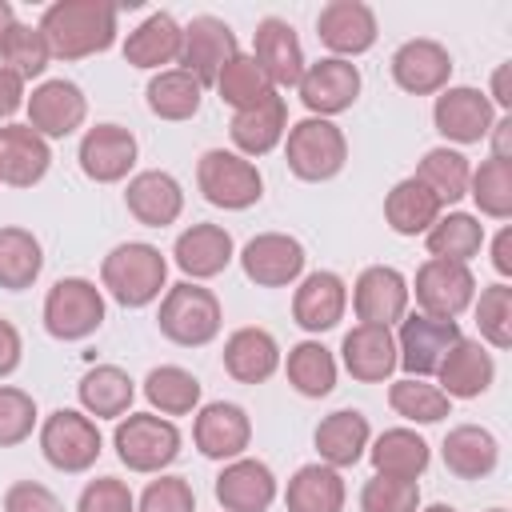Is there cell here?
Listing matches in <instances>:
<instances>
[{"mask_svg": "<svg viewBox=\"0 0 512 512\" xmlns=\"http://www.w3.org/2000/svg\"><path fill=\"white\" fill-rule=\"evenodd\" d=\"M116 16L112 0H56L40 16V32L56 60H84L108 52L116 44Z\"/></svg>", "mask_w": 512, "mask_h": 512, "instance_id": "cell-1", "label": "cell"}, {"mask_svg": "<svg viewBox=\"0 0 512 512\" xmlns=\"http://www.w3.org/2000/svg\"><path fill=\"white\" fill-rule=\"evenodd\" d=\"M100 288L120 308H148L168 292V260L148 240H124L100 260Z\"/></svg>", "mask_w": 512, "mask_h": 512, "instance_id": "cell-2", "label": "cell"}, {"mask_svg": "<svg viewBox=\"0 0 512 512\" xmlns=\"http://www.w3.org/2000/svg\"><path fill=\"white\" fill-rule=\"evenodd\" d=\"M156 328H160L164 340H172L180 348H204L220 336L224 308H220L212 288H204L196 280H180L160 296Z\"/></svg>", "mask_w": 512, "mask_h": 512, "instance_id": "cell-3", "label": "cell"}, {"mask_svg": "<svg viewBox=\"0 0 512 512\" xmlns=\"http://www.w3.org/2000/svg\"><path fill=\"white\" fill-rule=\"evenodd\" d=\"M180 444H184L180 428L156 412H128L116 420V432H112L116 460L140 476H160L168 464H176Z\"/></svg>", "mask_w": 512, "mask_h": 512, "instance_id": "cell-4", "label": "cell"}, {"mask_svg": "<svg viewBox=\"0 0 512 512\" xmlns=\"http://www.w3.org/2000/svg\"><path fill=\"white\" fill-rule=\"evenodd\" d=\"M284 160L296 180L324 184L344 172L348 164V140L332 120L304 116L284 132Z\"/></svg>", "mask_w": 512, "mask_h": 512, "instance_id": "cell-5", "label": "cell"}, {"mask_svg": "<svg viewBox=\"0 0 512 512\" xmlns=\"http://www.w3.org/2000/svg\"><path fill=\"white\" fill-rule=\"evenodd\" d=\"M196 188L212 208L224 212H244L260 204L264 196V176L252 160H244L232 148H208L196 160Z\"/></svg>", "mask_w": 512, "mask_h": 512, "instance_id": "cell-6", "label": "cell"}, {"mask_svg": "<svg viewBox=\"0 0 512 512\" xmlns=\"http://www.w3.org/2000/svg\"><path fill=\"white\" fill-rule=\"evenodd\" d=\"M104 452V440H100V428L88 412H76V408H56L44 416L40 424V456L56 468V472H68V476H80L88 472Z\"/></svg>", "mask_w": 512, "mask_h": 512, "instance_id": "cell-7", "label": "cell"}, {"mask_svg": "<svg viewBox=\"0 0 512 512\" xmlns=\"http://www.w3.org/2000/svg\"><path fill=\"white\" fill-rule=\"evenodd\" d=\"M44 332L52 340H88L104 324V292L84 276H60L44 296Z\"/></svg>", "mask_w": 512, "mask_h": 512, "instance_id": "cell-8", "label": "cell"}, {"mask_svg": "<svg viewBox=\"0 0 512 512\" xmlns=\"http://www.w3.org/2000/svg\"><path fill=\"white\" fill-rule=\"evenodd\" d=\"M408 296H416L424 316L456 320L476 300V276H472L468 264H452V260H432L428 256L416 268V280L408 284Z\"/></svg>", "mask_w": 512, "mask_h": 512, "instance_id": "cell-9", "label": "cell"}, {"mask_svg": "<svg viewBox=\"0 0 512 512\" xmlns=\"http://www.w3.org/2000/svg\"><path fill=\"white\" fill-rule=\"evenodd\" d=\"M460 324L456 320H436L424 312H408L396 328V368H404L416 380L436 376L440 360L448 356V348L460 340Z\"/></svg>", "mask_w": 512, "mask_h": 512, "instance_id": "cell-10", "label": "cell"}, {"mask_svg": "<svg viewBox=\"0 0 512 512\" xmlns=\"http://www.w3.org/2000/svg\"><path fill=\"white\" fill-rule=\"evenodd\" d=\"M360 68L352 60H336V56H320L316 64L304 68L296 92H300V104L320 116V120H332L340 112H348L356 100H360Z\"/></svg>", "mask_w": 512, "mask_h": 512, "instance_id": "cell-11", "label": "cell"}, {"mask_svg": "<svg viewBox=\"0 0 512 512\" xmlns=\"http://www.w3.org/2000/svg\"><path fill=\"white\" fill-rule=\"evenodd\" d=\"M432 124L448 144H480L488 140L492 124H496V108L492 100L472 88V84H448L444 92H436L432 104Z\"/></svg>", "mask_w": 512, "mask_h": 512, "instance_id": "cell-12", "label": "cell"}, {"mask_svg": "<svg viewBox=\"0 0 512 512\" xmlns=\"http://www.w3.org/2000/svg\"><path fill=\"white\" fill-rule=\"evenodd\" d=\"M28 108V128L40 132L44 140H64L76 128H84L88 120V96L80 84L56 76V80H40L32 88V96H24Z\"/></svg>", "mask_w": 512, "mask_h": 512, "instance_id": "cell-13", "label": "cell"}, {"mask_svg": "<svg viewBox=\"0 0 512 512\" xmlns=\"http://www.w3.org/2000/svg\"><path fill=\"white\" fill-rule=\"evenodd\" d=\"M244 276L256 288H288L304 276V244L288 232H260L236 252Z\"/></svg>", "mask_w": 512, "mask_h": 512, "instance_id": "cell-14", "label": "cell"}, {"mask_svg": "<svg viewBox=\"0 0 512 512\" xmlns=\"http://www.w3.org/2000/svg\"><path fill=\"white\" fill-rule=\"evenodd\" d=\"M232 56H240V44H236V32H232L220 16L200 12V16H192V20L184 24L180 68H184L188 76H196L200 88H212L216 76H220V68H224Z\"/></svg>", "mask_w": 512, "mask_h": 512, "instance_id": "cell-15", "label": "cell"}, {"mask_svg": "<svg viewBox=\"0 0 512 512\" xmlns=\"http://www.w3.org/2000/svg\"><path fill=\"white\" fill-rule=\"evenodd\" d=\"M136 156H140V144L124 124H92L80 136V148H76L80 172L96 184L128 180V172L136 168Z\"/></svg>", "mask_w": 512, "mask_h": 512, "instance_id": "cell-16", "label": "cell"}, {"mask_svg": "<svg viewBox=\"0 0 512 512\" xmlns=\"http://www.w3.org/2000/svg\"><path fill=\"white\" fill-rule=\"evenodd\" d=\"M408 280L392 264H368L352 284V312L360 324L392 328L408 316Z\"/></svg>", "mask_w": 512, "mask_h": 512, "instance_id": "cell-17", "label": "cell"}, {"mask_svg": "<svg viewBox=\"0 0 512 512\" xmlns=\"http://www.w3.org/2000/svg\"><path fill=\"white\" fill-rule=\"evenodd\" d=\"M316 36L336 60H352L376 44L380 24L364 0H328L316 16Z\"/></svg>", "mask_w": 512, "mask_h": 512, "instance_id": "cell-18", "label": "cell"}, {"mask_svg": "<svg viewBox=\"0 0 512 512\" xmlns=\"http://www.w3.org/2000/svg\"><path fill=\"white\" fill-rule=\"evenodd\" d=\"M192 444L208 460H240L252 444V420L232 400H212L192 420Z\"/></svg>", "mask_w": 512, "mask_h": 512, "instance_id": "cell-19", "label": "cell"}, {"mask_svg": "<svg viewBox=\"0 0 512 512\" xmlns=\"http://www.w3.org/2000/svg\"><path fill=\"white\" fill-rule=\"evenodd\" d=\"M212 492H216V504L224 512H268L280 496V484L264 460L240 456V460H228L220 468Z\"/></svg>", "mask_w": 512, "mask_h": 512, "instance_id": "cell-20", "label": "cell"}, {"mask_svg": "<svg viewBox=\"0 0 512 512\" xmlns=\"http://www.w3.org/2000/svg\"><path fill=\"white\" fill-rule=\"evenodd\" d=\"M392 80L408 96H436L452 80V52L440 40L416 36L392 52Z\"/></svg>", "mask_w": 512, "mask_h": 512, "instance_id": "cell-21", "label": "cell"}, {"mask_svg": "<svg viewBox=\"0 0 512 512\" xmlns=\"http://www.w3.org/2000/svg\"><path fill=\"white\" fill-rule=\"evenodd\" d=\"M252 60L272 80V88H296L304 68H308L296 28L288 20H280V16H264L256 24V32H252Z\"/></svg>", "mask_w": 512, "mask_h": 512, "instance_id": "cell-22", "label": "cell"}, {"mask_svg": "<svg viewBox=\"0 0 512 512\" xmlns=\"http://www.w3.org/2000/svg\"><path fill=\"white\" fill-rule=\"evenodd\" d=\"M348 312V284L344 276L328 272V268H316L308 276H300L296 292H292V320L320 336V332H332Z\"/></svg>", "mask_w": 512, "mask_h": 512, "instance_id": "cell-23", "label": "cell"}, {"mask_svg": "<svg viewBox=\"0 0 512 512\" xmlns=\"http://www.w3.org/2000/svg\"><path fill=\"white\" fill-rule=\"evenodd\" d=\"M124 204H128V212H132L136 224H144V228H168L184 212V188H180V180L172 172L144 168V172L128 176Z\"/></svg>", "mask_w": 512, "mask_h": 512, "instance_id": "cell-24", "label": "cell"}, {"mask_svg": "<svg viewBox=\"0 0 512 512\" xmlns=\"http://www.w3.org/2000/svg\"><path fill=\"white\" fill-rule=\"evenodd\" d=\"M436 380H440L436 388H440L448 400H476V396H484V392L492 388V380H496V360H492V352H488L480 340L460 336V340L448 348V356L440 360Z\"/></svg>", "mask_w": 512, "mask_h": 512, "instance_id": "cell-25", "label": "cell"}, {"mask_svg": "<svg viewBox=\"0 0 512 512\" xmlns=\"http://www.w3.org/2000/svg\"><path fill=\"white\" fill-rule=\"evenodd\" d=\"M172 260L176 268L188 276V280H212L220 276L232 260H236V244H232V232L220 228V224H192L176 236L172 244Z\"/></svg>", "mask_w": 512, "mask_h": 512, "instance_id": "cell-26", "label": "cell"}, {"mask_svg": "<svg viewBox=\"0 0 512 512\" xmlns=\"http://www.w3.org/2000/svg\"><path fill=\"white\" fill-rule=\"evenodd\" d=\"M284 132H288V104H284L280 92H268L260 104L236 112L232 124H228L232 152H240L244 160L268 156L276 144H284Z\"/></svg>", "mask_w": 512, "mask_h": 512, "instance_id": "cell-27", "label": "cell"}, {"mask_svg": "<svg viewBox=\"0 0 512 512\" xmlns=\"http://www.w3.org/2000/svg\"><path fill=\"white\" fill-rule=\"evenodd\" d=\"M340 360L352 380L360 384H384L396 372V336L380 324H356L340 340Z\"/></svg>", "mask_w": 512, "mask_h": 512, "instance_id": "cell-28", "label": "cell"}, {"mask_svg": "<svg viewBox=\"0 0 512 512\" xmlns=\"http://www.w3.org/2000/svg\"><path fill=\"white\" fill-rule=\"evenodd\" d=\"M52 168V148L40 132L28 124H4L0 128V184L8 188H32L48 176Z\"/></svg>", "mask_w": 512, "mask_h": 512, "instance_id": "cell-29", "label": "cell"}, {"mask_svg": "<svg viewBox=\"0 0 512 512\" xmlns=\"http://www.w3.org/2000/svg\"><path fill=\"white\" fill-rule=\"evenodd\" d=\"M224 372L236 380V384H264L280 372V344L268 328H236L228 340H224Z\"/></svg>", "mask_w": 512, "mask_h": 512, "instance_id": "cell-30", "label": "cell"}, {"mask_svg": "<svg viewBox=\"0 0 512 512\" xmlns=\"http://www.w3.org/2000/svg\"><path fill=\"white\" fill-rule=\"evenodd\" d=\"M368 440H372V424H368V416L356 412V408H336V412H328V416L316 424V432H312V444H316V452H320V464H328V468H336V472L360 464V456L368 452Z\"/></svg>", "mask_w": 512, "mask_h": 512, "instance_id": "cell-31", "label": "cell"}, {"mask_svg": "<svg viewBox=\"0 0 512 512\" xmlns=\"http://www.w3.org/2000/svg\"><path fill=\"white\" fill-rule=\"evenodd\" d=\"M180 44H184V24L172 12H152L148 20H140L128 40H124V60L132 68H148V72H164L168 64H180Z\"/></svg>", "mask_w": 512, "mask_h": 512, "instance_id": "cell-32", "label": "cell"}, {"mask_svg": "<svg viewBox=\"0 0 512 512\" xmlns=\"http://www.w3.org/2000/svg\"><path fill=\"white\" fill-rule=\"evenodd\" d=\"M440 456L456 480H484L500 464V440L484 424H456V428H448Z\"/></svg>", "mask_w": 512, "mask_h": 512, "instance_id": "cell-33", "label": "cell"}, {"mask_svg": "<svg viewBox=\"0 0 512 512\" xmlns=\"http://www.w3.org/2000/svg\"><path fill=\"white\" fill-rule=\"evenodd\" d=\"M372 472L376 476H396V480H420L424 468L432 464V448L420 432L412 428H384L376 440H368Z\"/></svg>", "mask_w": 512, "mask_h": 512, "instance_id": "cell-34", "label": "cell"}, {"mask_svg": "<svg viewBox=\"0 0 512 512\" xmlns=\"http://www.w3.org/2000/svg\"><path fill=\"white\" fill-rule=\"evenodd\" d=\"M444 204L436 200V192L428 184H420L416 176H404L388 188L384 196V224L396 236H424L436 220H440Z\"/></svg>", "mask_w": 512, "mask_h": 512, "instance_id": "cell-35", "label": "cell"}, {"mask_svg": "<svg viewBox=\"0 0 512 512\" xmlns=\"http://www.w3.org/2000/svg\"><path fill=\"white\" fill-rule=\"evenodd\" d=\"M76 396H80V408L92 420H120V416L132 412L136 380L124 368H116V364H96V368H88L80 376Z\"/></svg>", "mask_w": 512, "mask_h": 512, "instance_id": "cell-36", "label": "cell"}, {"mask_svg": "<svg viewBox=\"0 0 512 512\" xmlns=\"http://www.w3.org/2000/svg\"><path fill=\"white\" fill-rule=\"evenodd\" d=\"M344 500H348V488H344V476L328 464H300L292 476H288V488H284V508L288 512H344Z\"/></svg>", "mask_w": 512, "mask_h": 512, "instance_id": "cell-37", "label": "cell"}, {"mask_svg": "<svg viewBox=\"0 0 512 512\" xmlns=\"http://www.w3.org/2000/svg\"><path fill=\"white\" fill-rule=\"evenodd\" d=\"M40 272H44L40 240L20 224H4L0 228V288L4 292H24L40 280Z\"/></svg>", "mask_w": 512, "mask_h": 512, "instance_id": "cell-38", "label": "cell"}, {"mask_svg": "<svg viewBox=\"0 0 512 512\" xmlns=\"http://www.w3.org/2000/svg\"><path fill=\"white\" fill-rule=\"evenodd\" d=\"M144 100H148V112L160 116V120H192L200 112V100H204V88L196 76H188L184 68H164L148 80L144 88Z\"/></svg>", "mask_w": 512, "mask_h": 512, "instance_id": "cell-39", "label": "cell"}, {"mask_svg": "<svg viewBox=\"0 0 512 512\" xmlns=\"http://www.w3.org/2000/svg\"><path fill=\"white\" fill-rule=\"evenodd\" d=\"M424 248L432 260L468 264L484 248V224L472 212H440V220L424 232Z\"/></svg>", "mask_w": 512, "mask_h": 512, "instance_id": "cell-40", "label": "cell"}, {"mask_svg": "<svg viewBox=\"0 0 512 512\" xmlns=\"http://www.w3.org/2000/svg\"><path fill=\"white\" fill-rule=\"evenodd\" d=\"M284 376L304 400H320L336 388V356L320 340H300L284 356Z\"/></svg>", "mask_w": 512, "mask_h": 512, "instance_id": "cell-41", "label": "cell"}, {"mask_svg": "<svg viewBox=\"0 0 512 512\" xmlns=\"http://www.w3.org/2000/svg\"><path fill=\"white\" fill-rule=\"evenodd\" d=\"M144 400L160 416H188L200 408V380L180 364H160L144 376Z\"/></svg>", "mask_w": 512, "mask_h": 512, "instance_id": "cell-42", "label": "cell"}, {"mask_svg": "<svg viewBox=\"0 0 512 512\" xmlns=\"http://www.w3.org/2000/svg\"><path fill=\"white\" fill-rule=\"evenodd\" d=\"M468 176H472L468 156H464L460 148H448V144L428 148V152L420 156V164H416V180L428 184L440 204L464 200V196H468Z\"/></svg>", "mask_w": 512, "mask_h": 512, "instance_id": "cell-43", "label": "cell"}, {"mask_svg": "<svg viewBox=\"0 0 512 512\" xmlns=\"http://www.w3.org/2000/svg\"><path fill=\"white\" fill-rule=\"evenodd\" d=\"M388 404H392L396 416H404L412 424H440L444 416H452V400L436 384L416 380V376L392 380L388 384Z\"/></svg>", "mask_w": 512, "mask_h": 512, "instance_id": "cell-44", "label": "cell"}, {"mask_svg": "<svg viewBox=\"0 0 512 512\" xmlns=\"http://www.w3.org/2000/svg\"><path fill=\"white\" fill-rule=\"evenodd\" d=\"M468 196L480 216L508 220L512 216V160H492V156L480 160V168H472L468 176Z\"/></svg>", "mask_w": 512, "mask_h": 512, "instance_id": "cell-45", "label": "cell"}, {"mask_svg": "<svg viewBox=\"0 0 512 512\" xmlns=\"http://www.w3.org/2000/svg\"><path fill=\"white\" fill-rule=\"evenodd\" d=\"M216 92H220V100L228 104V108H236V112H244V108H252V104H260L268 92H276L272 88V80L260 72V64L252 60V56H232L224 68H220V76H216V84H212Z\"/></svg>", "mask_w": 512, "mask_h": 512, "instance_id": "cell-46", "label": "cell"}, {"mask_svg": "<svg viewBox=\"0 0 512 512\" xmlns=\"http://www.w3.org/2000/svg\"><path fill=\"white\" fill-rule=\"evenodd\" d=\"M48 60H52V52H48L44 32H40L36 24H20V20H16L12 32H8L4 44H0V64H4L8 72H16V76L28 84V80L44 76Z\"/></svg>", "mask_w": 512, "mask_h": 512, "instance_id": "cell-47", "label": "cell"}, {"mask_svg": "<svg viewBox=\"0 0 512 512\" xmlns=\"http://www.w3.org/2000/svg\"><path fill=\"white\" fill-rule=\"evenodd\" d=\"M472 312H476V328H480L484 348H496V352L512 348V288L504 280L480 288V296L472 300Z\"/></svg>", "mask_w": 512, "mask_h": 512, "instance_id": "cell-48", "label": "cell"}, {"mask_svg": "<svg viewBox=\"0 0 512 512\" xmlns=\"http://www.w3.org/2000/svg\"><path fill=\"white\" fill-rule=\"evenodd\" d=\"M360 512H420V484L372 472L360 488Z\"/></svg>", "mask_w": 512, "mask_h": 512, "instance_id": "cell-49", "label": "cell"}, {"mask_svg": "<svg viewBox=\"0 0 512 512\" xmlns=\"http://www.w3.org/2000/svg\"><path fill=\"white\" fill-rule=\"evenodd\" d=\"M40 412L32 392L16 388V384H0V448H16L32 436Z\"/></svg>", "mask_w": 512, "mask_h": 512, "instance_id": "cell-50", "label": "cell"}, {"mask_svg": "<svg viewBox=\"0 0 512 512\" xmlns=\"http://www.w3.org/2000/svg\"><path fill=\"white\" fill-rule=\"evenodd\" d=\"M136 512H196V492L184 476H168L160 472L156 480H148V488L136 500Z\"/></svg>", "mask_w": 512, "mask_h": 512, "instance_id": "cell-51", "label": "cell"}, {"mask_svg": "<svg viewBox=\"0 0 512 512\" xmlns=\"http://www.w3.org/2000/svg\"><path fill=\"white\" fill-rule=\"evenodd\" d=\"M76 512H136V496L120 476H96L84 484Z\"/></svg>", "mask_w": 512, "mask_h": 512, "instance_id": "cell-52", "label": "cell"}, {"mask_svg": "<svg viewBox=\"0 0 512 512\" xmlns=\"http://www.w3.org/2000/svg\"><path fill=\"white\" fill-rule=\"evenodd\" d=\"M4 512H64L60 496L40 480H16L4 492Z\"/></svg>", "mask_w": 512, "mask_h": 512, "instance_id": "cell-53", "label": "cell"}, {"mask_svg": "<svg viewBox=\"0 0 512 512\" xmlns=\"http://www.w3.org/2000/svg\"><path fill=\"white\" fill-rule=\"evenodd\" d=\"M20 360H24V340H20L16 324L0 316V380L12 376L20 368Z\"/></svg>", "mask_w": 512, "mask_h": 512, "instance_id": "cell-54", "label": "cell"}, {"mask_svg": "<svg viewBox=\"0 0 512 512\" xmlns=\"http://www.w3.org/2000/svg\"><path fill=\"white\" fill-rule=\"evenodd\" d=\"M16 108H24V80L0 64V120H8Z\"/></svg>", "mask_w": 512, "mask_h": 512, "instance_id": "cell-55", "label": "cell"}, {"mask_svg": "<svg viewBox=\"0 0 512 512\" xmlns=\"http://www.w3.org/2000/svg\"><path fill=\"white\" fill-rule=\"evenodd\" d=\"M508 72H512V60H504V64H496V72H492V92H484L488 100H492V108H512V88H508Z\"/></svg>", "mask_w": 512, "mask_h": 512, "instance_id": "cell-56", "label": "cell"}, {"mask_svg": "<svg viewBox=\"0 0 512 512\" xmlns=\"http://www.w3.org/2000/svg\"><path fill=\"white\" fill-rule=\"evenodd\" d=\"M492 268L500 276H512V228H500L492 240Z\"/></svg>", "mask_w": 512, "mask_h": 512, "instance_id": "cell-57", "label": "cell"}, {"mask_svg": "<svg viewBox=\"0 0 512 512\" xmlns=\"http://www.w3.org/2000/svg\"><path fill=\"white\" fill-rule=\"evenodd\" d=\"M492 160H512V116H500L496 124H492Z\"/></svg>", "mask_w": 512, "mask_h": 512, "instance_id": "cell-58", "label": "cell"}, {"mask_svg": "<svg viewBox=\"0 0 512 512\" xmlns=\"http://www.w3.org/2000/svg\"><path fill=\"white\" fill-rule=\"evenodd\" d=\"M12 24H16V12H12L8 0H0V44H4V36L12 32Z\"/></svg>", "mask_w": 512, "mask_h": 512, "instance_id": "cell-59", "label": "cell"}, {"mask_svg": "<svg viewBox=\"0 0 512 512\" xmlns=\"http://www.w3.org/2000/svg\"><path fill=\"white\" fill-rule=\"evenodd\" d=\"M420 512H456L452 504H428V508H420Z\"/></svg>", "mask_w": 512, "mask_h": 512, "instance_id": "cell-60", "label": "cell"}, {"mask_svg": "<svg viewBox=\"0 0 512 512\" xmlns=\"http://www.w3.org/2000/svg\"><path fill=\"white\" fill-rule=\"evenodd\" d=\"M488 512H504V508H488Z\"/></svg>", "mask_w": 512, "mask_h": 512, "instance_id": "cell-61", "label": "cell"}]
</instances>
